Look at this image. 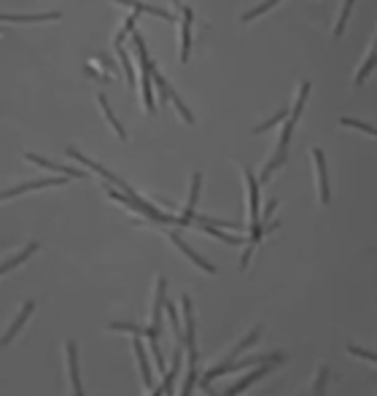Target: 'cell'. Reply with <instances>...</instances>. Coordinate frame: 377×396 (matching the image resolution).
Returning <instances> with one entry per match:
<instances>
[{"instance_id": "obj_1", "label": "cell", "mask_w": 377, "mask_h": 396, "mask_svg": "<svg viewBox=\"0 0 377 396\" xmlns=\"http://www.w3.org/2000/svg\"><path fill=\"white\" fill-rule=\"evenodd\" d=\"M180 308H183V340L189 345V372H186V380H183V388H180V396H192L194 391V383H197V337H194V315H192V299L189 294L180 296Z\"/></svg>"}, {"instance_id": "obj_2", "label": "cell", "mask_w": 377, "mask_h": 396, "mask_svg": "<svg viewBox=\"0 0 377 396\" xmlns=\"http://www.w3.org/2000/svg\"><path fill=\"white\" fill-rule=\"evenodd\" d=\"M283 361V354H267V356H248V358H243V361H229V364H219L216 370H210V372H205L202 375V386L208 388L216 377L226 375V372H240V370H245V367H256V364H278Z\"/></svg>"}, {"instance_id": "obj_3", "label": "cell", "mask_w": 377, "mask_h": 396, "mask_svg": "<svg viewBox=\"0 0 377 396\" xmlns=\"http://www.w3.org/2000/svg\"><path fill=\"white\" fill-rule=\"evenodd\" d=\"M132 41L138 46V54H140V68H143V100H146V108L154 113L157 111V103H154V92H151V60L146 54V43L140 38L138 33H132Z\"/></svg>"}, {"instance_id": "obj_4", "label": "cell", "mask_w": 377, "mask_h": 396, "mask_svg": "<svg viewBox=\"0 0 377 396\" xmlns=\"http://www.w3.org/2000/svg\"><path fill=\"white\" fill-rule=\"evenodd\" d=\"M68 157H70V159H76V162H81V165L92 167V170H95V173H100V175H102V178H108V181H111V184H116V187L121 189V194H127V197H135V191H132V189L127 187V184H124V181H121V178H116V175H114V173H111V170H105V167H102V165H98V162H92V159H89V157H84V154H79V151H76V148H68Z\"/></svg>"}, {"instance_id": "obj_5", "label": "cell", "mask_w": 377, "mask_h": 396, "mask_svg": "<svg viewBox=\"0 0 377 396\" xmlns=\"http://www.w3.org/2000/svg\"><path fill=\"white\" fill-rule=\"evenodd\" d=\"M62 184H68V178H40V181H27V184H20V187L8 189V191H0V200H8V197H17V194H24V191H33V189L62 187Z\"/></svg>"}, {"instance_id": "obj_6", "label": "cell", "mask_w": 377, "mask_h": 396, "mask_svg": "<svg viewBox=\"0 0 377 396\" xmlns=\"http://www.w3.org/2000/svg\"><path fill=\"white\" fill-rule=\"evenodd\" d=\"M192 8H183V19H180V63H189L192 54Z\"/></svg>"}, {"instance_id": "obj_7", "label": "cell", "mask_w": 377, "mask_h": 396, "mask_svg": "<svg viewBox=\"0 0 377 396\" xmlns=\"http://www.w3.org/2000/svg\"><path fill=\"white\" fill-rule=\"evenodd\" d=\"M65 351H68V372H70V383H73V394L84 396V391H81V377H79V351H76V342L68 340V342H65Z\"/></svg>"}, {"instance_id": "obj_8", "label": "cell", "mask_w": 377, "mask_h": 396, "mask_svg": "<svg viewBox=\"0 0 377 396\" xmlns=\"http://www.w3.org/2000/svg\"><path fill=\"white\" fill-rule=\"evenodd\" d=\"M170 240H173V243H176V246H178V248L183 251V253H186V256H189V259H192V262H194V264H197L199 270L210 272V275H213V272H216V267H213V264H210V262H208V259H202V256H199L197 251H194V248H189V243H186V240H183V237H180L178 232H173V235H170Z\"/></svg>"}, {"instance_id": "obj_9", "label": "cell", "mask_w": 377, "mask_h": 396, "mask_svg": "<svg viewBox=\"0 0 377 396\" xmlns=\"http://www.w3.org/2000/svg\"><path fill=\"white\" fill-rule=\"evenodd\" d=\"M272 367H275V364H261V367H259L256 372H251V375H248V377H243V380H238L235 386H229V388H226V391H224V394H221V396H238V394H243V391H245V388H248L251 383H256L259 377H264V375H267V372H272Z\"/></svg>"}, {"instance_id": "obj_10", "label": "cell", "mask_w": 377, "mask_h": 396, "mask_svg": "<svg viewBox=\"0 0 377 396\" xmlns=\"http://www.w3.org/2000/svg\"><path fill=\"white\" fill-rule=\"evenodd\" d=\"M199 184H202V175L194 173V178H192V197H189V205L183 210V216H178V227H189L192 221H194V205H197V197H199Z\"/></svg>"}, {"instance_id": "obj_11", "label": "cell", "mask_w": 377, "mask_h": 396, "mask_svg": "<svg viewBox=\"0 0 377 396\" xmlns=\"http://www.w3.org/2000/svg\"><path fill=\"white\" fill-rule=\"evenodd\" d=\"M164 292H167V280L159 278L157 280V296H154V313H151V329L159 334L162 329V310H164Z\"/></svg>"}, {"instance_id": "obj_12", "label": "cell", "mask_w": 377, "mask_h": 396, "mask_svg": "<svg viewBox=\"0 0 377 396\" xmlns=\"http://www.w3.org/2000/svg\"><path fill=\"white\" fill-rule=\"evenodd\" d=\"M313 159H316L318 167V187H321V203L326 205L329 203V178H326V162H323V151L321 148H313Z\"/></svg>"}, {"instance_id": "obj_13", "label": "cell", "mask_w": 377, "mask_h": 396, "mask_svg": "<svg viewBox=\"0 0 377 396\" xmlns=\"http://www.w3.org/2000/svg\"><path fill=\"white\" fill-rule=\"evenodd\" d=\"M33 308H36V302H33V299L22 305V313L17 315V321L11 324V329H8V332L0 337V345H8V342H11V340H14L17 334H20V329L24 326V321H27V318H30V313H33Z\"/></svg>"}, {"instance_id": "obj_14", "label": "cell", "mask_w": 377, "mask_h": 396, "mask_svg": "<svg viewBox=\"0 0 377 396\" xmlns=\"http://www.w3.org/2000/svg\"><path fill=\"white\" fill-rule=\"evenodd\" d=\"M132 348H135V356H138L140 375H143V383H146V388H154V375H151V364H148V358H146V348H143V340H140V337H135Z\"/></svg>"}, {"instance_id": "obj_15", "label": "cell", "mask_w": 377, "mask_h": 396, "mask_svg": "<svg viewBox=\"0 0 377 396\" xmlns=\"http://www.w3.org/2000/svg\"><path fill=\"white\" fill-rule=\"evenodd\" d=\"M30 162H36V165H43L49 167V170H57V173H65V175H70V178H86L81 170H76V167H68V165H60V162H49V159H43V157H38V154H24Z\"/></svg>"}, {"instance_id": "obj_16", "label": "cell", "mask_w": 377, "mask_h": 396, "mask_svg": "<svg viewBox=\"0 0 377 396\" xmlns=\"http://www.w3.org/2000/svg\"><path fill=\"white\" fill-rule=\"evenodd\" d=\"M36 251H38V243H27V246H24V248H22L17 256H11V259H6V262L0 264V275H3V272H8V270H14V267H20L22 262H27V259H30Z\"/></svg>"}, {"instance_id": "obj_17", "label": "cell", "mask_w": 377, "mask_h": 396, "mask_svg": "<svg viewBox=\"0 0 377 396\" xmlns=\"http://www.w3.org/2000/svg\"><path fill=\"white\" fill-rule=\"evenodd\" d=\"M60 19V14L57 11H49V14H17V17H11V14H0V22H54Z\"/></svg>"}, {"instance_id": "obj_18", "label": "cell", "mask_w": 377, "mask_h": 396, "mask_svg": "<svg viewBox=\"0 0 377 396\" xmlns=\"http://www.w3.org/2000/svg\"><path fill=\"white\" fill-rule=\"evenodd\" d=\"M197 221H199V227H202V230L210 232L213 237H219V240H224V243H229V246H240V243H245L243 237H238V235H226V232L221 230V227H213V224H208L205 219H197Z\"/></svg>"}, {"instance_id": "obj_19", "label": "cell", "mask_w": 377, "mask_h": 396, "mask_svg": "<svg viewBox=\"0 0 377 396\" xmlns=\"http://www.w3.org/2000/svg\"><path fill=\"white\" fill-rule=\"evenodd\" d=\"M116 3H121V6H132V8H138V11L154 14V17H162V19H167V22L176 19L170 11H162V8H157V6H146V3H140V0H116Z\"/></svg>"}, {"instance_id": "obj_20", "label": "cell", "mask_w": 377, "mask_h": 396, "mask_svg": "<svg viewBox=\"0 0 377 396\" xmlns=\"http://www.w3.org/2000/svg\"><path fill=\"white\" fill-rule=\"evenodd\" d=\"M178 370H180V342L176 345V356H173V370H170V372H164V388H162V394L173 396V383H176V377H178Z\"/></svg>"}, {"instance_id": "obj_21", "label": "cell", "mask_w": 377, "mask_h": 396, "mask_svg": "<svg viewBox=\"0 0 377 396\" xmlns=\"http://www.w3.org/2000/svg\"><path fill=\"white\" fill-rule=\"evenodd\" d=\"M100 108H102V113H105V119L111 122V127L116 129V135H119L121 141H127V132H124V127H121L119 122H116V116H114V111H111V105H108V100H105L102 95H100Z\"/></svg>"}, {"instance_id": "obj_22", "label": "cell", "mask_w": 377, "mask_h": 396, "mask_svg": "<svg viewBox=\"0 0 377 396\" xmlns=\"http://www.w3.org/2000/svg\"><path fill=\"white\" fill-rule=\"evenodd\" d=\"M307 95H310V84H302V89H299V97H297V105H294V111H291V119L288 122H299V113H302V105L307 100Z\"/></svg>"}, {"instance_id": "obj_23", "label": "cell", "mask_w": 377, "mask_h": 396, "mask_svg": "<svg viewBox=\"0 0 377 396\" xmlns=\"http://www.w3.org/2000/svg\"><path fill=\"white\" fill-rule=\"evenodd\" d=\"M356 6V0H345V6H342V14H339V22H337V30H334V35H342V30H345V22L351 17V8Z\"/></svg>"}, {"instance_id": "obj_24", "label": "cell", "mask_w": 377, "mask_h": 396, "mask_svg": "<svg viewBox=\"0 0 377 396\" xmlns=\"http://www.w3.org/2000/svg\"><path fill=\"white\" fill-rule=\"evenodd\" d=\"M280 122H286V111H280V113H275L270 122H264V125L254 127V135H261V132H267V129H272L275 125H280Z\"/></svg>"}, {"instance_id": "obj_25", "label": "cell", "mask_w": 377, "mask_h": 396, "mask_svg": "<svg viewBox=\"0 0 377 396\" xmlns=\"http://www.w3.org/2000/svg\"><path fill=\"white\" fill-rule=\"evenodd\" d=\"M275 3H280V0H267V3H261V6H256L254 11L243 14V22H251V19H254V17H259V14H264V11H270V8H275Z\"/></svg>"}, {"instance_id": "obj_26", "label": "cell", "mask_w": 377, "mask_h": 396, "mask_svg": "<svg viewBox=\"0 0 377 396\" xmlns=\"http://www.w3.org/2000/svg\"><path fill=\"white\" fill-rule=\"evenodd\" d=\"M116 49H119L121 63H124V73H127V81H130V86H135V70H132V63H130V57H127V52H124L121 46H116Z\"/></svg>"}, {"instance_id": "obj_27", "label": "cell", "mask_w": 377, "mask_h": 396, "mask_svg": "<svg viewBox=\"0 0 377 396\" xmlns=\"http://www.w3.org/2000/svg\"><path fill=\"white\" fill-rule=\"evenodd\" d=\"M372 65H375V52H369V57H367V63H364V68L358 70V76H356V86H361V81L369 76V70H372Z\"/></svg>"}, {"instance_id": "obj_28", "label": "cell", "mask_w": 377, "mask_h": 396, "mask_svg": "<svg viewBox=\"0 0 377 396\" xmlns=\"http://www.w3.org/2000/svg\"><path fill=\"white\" fill-rule=\"evenodd\" d=\"M326 380H329V370H326V367H321V370H318L316 394H313V396H323V391H326Z\"/></svg>"}, {"instance_id": "obj_29", "label": "cell", "mask_w": 377, "mask_h": 396, "mask_svg": "<svg viewBox=\"0 0 377 396\" xmlns=\"http://www.w3.org/2000/svg\"><path fill=\"white\" fill-rule=\"evenodd\" d=\"M339 125L356 127V129H364L367 135H375V127H372V125H364V122H356V119H339Z\"/></svg>"}, {"instance_id": "obj_30", "label": "cell", "mask_w": 377, "mask_h": 396, "mask_svg": "<svg viewBox=\"0 0 377 396\" xmlns=\"http://www.w3.org/2000/svg\"><path fill=\"white\" fill-rule=\"evenodd\" d=\"M348 351H351V354H353V356H364L367 361H375V358H377V356L372 354V351H361V348H356V345H351Z\"/></svg>"}, {"instance_id": "obj_31", "label": "cell", "mask_w": 377, "mask_h": 396, "mask_svg": "<svg viewBox=\"0 0 377 396\" xmlns=\"http://www.w3.org/2000/svg\"><path fill=\"white\" fill-rule=\"evenodd\" d=\"M275 208H278V200H270V205H267V210H264V219H270V216L275 213Z\"/></svg>"}, {"instance_id": "obj_32", "label": "cell", "mask_w": 377, "mask_h": 396, "mask_svg": "<svg viewBox=\"0 0 377 396\" xmlns=\"http://www.w3.org/2000/svg\"><path fill=\"white\" fill-rule=\"evenodd\" d=\"M154 396H162V388H157V391H154Z\"/></svg>"}, {"instance_id": "obj_33", "label": "cell", "mask_w": 377, "mask_h": 396, "mask_svg": "<svg viewBox=\"0 0 377 396\" xmlns=\"http://www.w3.org/2000/svg\"><path fill=\"white\" fill-rule=\"evenodd\" d=\"M173 3H176V6H180V0H173ZM180 8H183V6H180Z\"/></svg>"}]
</instances>
